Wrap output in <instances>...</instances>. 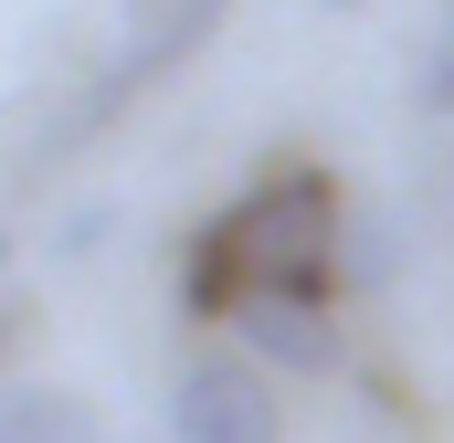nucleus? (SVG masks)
I'll list each match as a JSON object with an SVG mask.
<instances>
[{
  "instance_id": "1",
  "label": "nucleus",
  "mask_w": 454,
  "mask_h": 443,
  "mask_svg": "<svg viewBox=\"0 0 454 443\" xmlns=\"http://www.w3.org/2000/svg\"><path fill=\"white\" fill-rule=\"evenodd\" d=\"M339 190L317 169H264L232 212H212L180 253V307L243 317L254 296H339Z\"/></svg>"
},
{
  "instance_id": "2",
  "label": "nucleus",
  "mask_w": 454,
  "mask_h": 443,
  "mask_svg": "<svg viewBox=\"0 0 454 443\" xmlns=\"http://www.w3.org/2000/svg\"><path fill=\"white\" fill-rule=\"evenodd\" d=\"M223 11H232V0H137V32L116 43V64H96V85H85L74 106L53 116V137H43V159H64V148H85V137H96V127H106L116 106H137V96H148L159 74H180V64H191V53H201V43L223 32Z\"/></svg>"
},
{
  "instance_id": "3",
  "label": "nucleus",
  "mask_w": 454,
  "mask_h": 443,
  "mask_svg": "<svg viewBox=\"0 0 454 443\" xmlns=\"http://www.w3.org/2000/svg\"><path fill=\"white\" fill-rule=\"evenodd\" d=\"M286 412L264 391V359L232 348V359H191L169 380V443H275Z\"/></svg>"
},
{
  "instance_id": "4",
  "label": "nucleus",
  "mask_w": 454,
  "mask_h": 443,
  "mask_svg": "<svg viewBox=\"0 0 454 443\" xmlns=\"http://www.w3.org/2000/svg\"><path fill=\"white\" fill-rule=\"evenodd\" d=\"M232 328H243V348H254L264 369H339V317H328V296H254Z\"/></svg>"
},
{
  "instance_id": "5",
  "label": "nucleus",
  "mask_w": 454,
  "mask_h": 443,
  "mask_svg": "<svg viewBox=\"0 0 454 443\" xmlns=\"http://www.w3.org/2000/svg\"><path fill=\"white\" fill-rule=\"evenodd\" d=\"M0 443H96V412L74 391H0Z\"/></svg>"
},
{
  "instance_id": "6",
  "label": "nucleus",
  "mask_w": 454,
  "mask_h": 443,
  "mask_svg": "<svg viewBox=\"0 0 454 443\" xmlns=\"http://www.w3.org/2000/svg\"><path fill=\"white\" fill-rule=\"evenodd\" d=\"M412 96H423V116H454V0L434 11V43H423V85H412Z\"/></svg>"
},
{
  "instance_id": "7",
  "label": "nucleus",
  "mask_w": 454,
  "mask_h": 443,
  "mask_svg": "<svg viewBox=\"0 0 454 443\" xmlns=\"http://www.w3.org/2000/svg\"><path fill=\"white\" fill-rule=\"evenodd\" d=\"M21 338H32V307H21V296H0V369L21 359Z\"/></svg>"
},
{
  "instance_id": "8",
  "label": "nucleus",
  "mask_w": 454,
  "mask_h": 443,
  "mask_svg": "<svg viewBox=\"0 0 454 443\" xmlns=\"http://www.w3.org/2000/svg\"><path fill=\"white\" fill-rule=\"evenodd\" d=\"M328 11H359V0H328Z\"/></svg>"
}]
</instances>
